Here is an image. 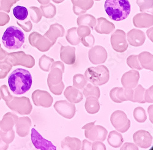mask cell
Masks as SVG:
<instances>
[{
  "label": "cell",
  "instance_id": "6da1fadb",
  "mask_svg": "<svg viewBox=\"0 0 153 150\" xmlns=\"http://www.w3.org/2000/svg\"><path fill=\"white\" fill-rule=\"evenodd\" d=\"M33 78L29 71L17 68L12 71L8 78L10 91L15 95H22L28 92L32 86Z\"/></svg>",
  "mask_w": 153,
  "mask_h": 150
},
{
  "label": "cell",
  "instance_id": "7a4b0ae2",
  "mask_svg": "<svg viewBox=\"0 0 153 150\" xmlns=\"http://www.w3.org/2000/svg\"><path fill=\"white\" fill-rule=\"evenodd\" d=\"M104 8L108 16L117 22L126 19L131 10L129 0H106Z\"/></svg>",
  "mask_w": 153,
  "mask_h": 150
},
{
  "label": "cell",
  "instance_id": "3957f363",
  "mask_svg": "<svg viewBox=\"0 0 153 150\" xmlns=\"http://www.w3.org/2000/svg\"><path fill=\"white\" fill-rule=\"evenodd\" d=\"M25 34L21 29L15 26L9 27L4 32L2 42L4 47L9 50L20 49L25 43Z\"/></svg>",
  "mask_w": 153,
  "mask_h": 150
},
{
  "label": "cell",
  "instance_id": "277c9868",
  "mask_svg": "<svg viewBox=\"0 0 153 150\" xmlns=\"http://www.w3.org/2000/svg\"><path fill=\"white\" fill-rule=\"evenodd\" d=\"M87 81L95 86L105 84L109 80V71L104 65L88 68L85 73Z\"/></svg>",
  "mask_w": 153,
  "mask_h": 150
},
{
  "label": "cell",
  "instance_id": "5b68a950",
  "mask_svg": "<svg viewBox=\"0 0 153 150\" xmlns=\"http://www.w3.org/2000/svg\"><path fill=\"white\" fill-rule=\"evenodd\" d=\"M31 140L34 147L37 149H56V147L52 142L43 138L42 136L34 128L31 129Z\"/></svg>",
  "mask_w": 153,
  "mask_h": 150
},
{
  "label": "cell",
  "instance_id": "8992f818",
  "mask_svg": "<svg viewBox=\"0 0 153 150\" xmlns=\"http://www.w3.org/2000/svg\"><path fill=\"white\" fill-rule=\"evenodd\" d=\"M14 17L19 20H24L28 16V10L27 8L22 6H17L13 9Z\"/></svg>",
  "mask_w": 153,
  "mask_h": 150
}]
</instances>
